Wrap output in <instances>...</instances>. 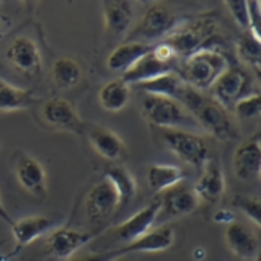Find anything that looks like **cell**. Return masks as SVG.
Returning a JSON list of instances; mask_svg holds the SVG:
<instances>
[{
	"label": "cell",
	"mask_w": 261,
	"mask_h": 261,
	"mask_svg": "<svg viewBox=\"0 0 261 261\" xmlns=\"http://www.w3.org/2000/svg\"><path fill=\"white\" fill-rule=\"evenodd\" d=\"M173 69H175V64L160 61L159 57L153 54V51H150L136 65H133L129 70L122 73L121 80L127 85H136V84H142V82H147V80H152L155 77H160L163 73L175 72Z\"/></svg>",
	"instance_id": "cell-18"
},
{
	"label": "cell",
	"mask_w": 261,
	"mask_h": 261,
	"mask_svg": "<svg viewBox=\"0 0 261 261\" xmlns=\"http://www.w3.org/2000/svg\"><path fill=\"white\" fill-rule=\"evenodd\" d=\"M233 204L256 225L261 224V202L258 198H242V196H239V198H235Z\"/></svg>",
	"instance_id": "cell-32"
},
{
	"label": "cell",
	"mask_w": 261,
	"mask_h": 261,
	"mask_svg": "<svg viewBox=\"0 0 261 261\" xmlns=\"http://www.w3.org/2000/svg\"><path fill=\"white\" fill-rule=\"evenodd\" d=\"M183 178V170L176 165H162V163L159 165V163H153V165L147 168V183L157 193H163L170 190V188L179 185Z\"/></svg>",
	"instance_id": "cell-27"
},
{
	"label": "cell",
	"mask_w": 261,
	"mask_h": 261,
	"mask_svg": "<svg viewBox=\"0 0 261 261\" xmlns=\"http://www.w3.org/2000/svg\"><path fill=\"white\" fill-rule=\"evenodd\" d=\"M193 191L198 196V199H202L207 204H216L222 199L225 193V175L216 160H209L204 165L202 173Z\"/></svg>",
	"instance_id": "cell-17"
},
{
	"label": "cell",
	"mask_w": 261,
	"mask_h": 261,
	"mask_svg": "<svg viewBox=\"0 0 261 261\" xmlns=\"http://www.w3.org/2000/svg\"><path fill=\"white\" fill-rule=\"evenodd\" d=\"M106 31L111 36H124L133 23V4L126 0H108L103 4Z\"/></svg>",
	"instance_id": "cell-20"
},
{
	"label": "cell",
	"mask_w": 261,
	"mask_h": 261,
	"mask_svg": "<svg viewBox=\"0 0 261 261\" xmlns=\"http://www.w3.org/2000/svg\"><path fill=\"white\" fill-rule=\"evenodd\" d=\"M119 209V196L114 186L103 178L98 181L85 198V212L95 224L108 220Z\"/></svg>",
	"instance_id": "cell-8"
},
{
	"label": "cell",
	"mask_w": 261,
	"mask_h": 261,
	"mask_svg": "<svg viewBox=\"0 0 261 261\" xmlns=\"http://www.w3.org/2000/svg\"><path fill=\"white\" fill-rule=\"evenodd\" d=\"M133 87H136L139 90H144L147 95L167 96V98H173V100L178 101V98L185 90L186 84L183 82V79L179 77V73L168 72V73H163V75L155 77L152 80L142 82V84H136Z\"/></svg>",
	"instance_id": "cell-25"
},
{
	"label": "cell",
	"mask_w": 261,
	"mask_h": 261,
	"mask_svg": "<svg viewBox=\"0 0 261 261\" xmlns=\"http://www.w3.org/2000/svg\"><path fill=\"white\" fill-rule=\"evenodd\" d=\"M0 261H4V258H0Z\"/></svg>",
	"instance_id": "cell-40"
},
{
	"label": "cell",
	"mask_w": 261,
	"mask_h": 261,
	"mask_svg": "<svg viewBox=\"0 0 261 261\" xmlns=\"http://www.w3.org/2000/svg\"><path fill=\"white\" fill-rule=\"evenodd\" d=\"M41 116L49 126L73 134H84V122L80 121L73 105L64 98H51L41 108Z\"/></svg>",
	"instance_id": "cell-12"
},
{
	"label": "cell",
	"mask_w": 261,
	"mask_h": 261,
	"mask_svg": "<svg viewBox=\"0 0 261 261\" xmlns=\"http://www.w3.org/2000/svg\"><path fill=\"white\" fill-rule=\"evenodd\" d=\"M235 261H242V259H235Z\"/></svg>",
	"instance_id": "cell-42"
},
{
	"label": "cell",
	"mask_w": 261,
	"mask_h": 261,
	"mask_svg": "<svg viewBox=\"0 0 261 261\" xmlns=\"http://www.w3.org/2000/svg\"><path fill=\"white\" fill-rule=\"evenodd\" d=\"M153 44H144V43H122L119 44L114 51L108 56L106 65L108 69L114 72H122L129 70L133 65H136L144 56H147L152 51Z\"/></svg>",
	"instance_id": "cell-23"
},
{
	"label": "cell",
	"mask_w": 261,
	"mask_h": 261,
	"mask_svg": "<svg viewBox=\"0 0 261 261\" xmlns=\"http://www.w3.org/2000/svg\"><path fill=\"white\" fill-rule=\"evenodd\" d=\"M216 15H201L199 18H194L183 24L181 28H175L163 43H167L173 49L176 57H185V59L202 49L220 51L217 44H222V38L216 35Z\"/></svg>",
	"instance_id": "cell-2"
},
{
	"label": "cell",
	"mask_w": 261,
	"mask_h": 261,
	"mask_svg": "<svg viewBox=\"0 0 261 261\" xmlns=\"http://www.w3.org/2000/svg\"><path fill=\"white\" fill-rule=\"evenodd\" d=\"M261 111V96L259 93H251L235 103V114L240 119H251L259 116Z\"/></svg>",
	"instance_id": "cell-31"
},
{
	"label": "cell",
	"mask_w": 261,
	"mask_h": 261,
	"mask_svg": "<svg viewBox=\"0 0 261 261\" xmlns=\"http://www.w3.org/2000/svg\"><path fill=\"white\" fill-rule=\"evenodd\" d=\"M225 8L232 13L233 20L239 23L243 30H250L248 2H225Z\"/></svg>",
	"instance_id": "cell-33"
},
{
	"label": "cell",
	"mask_w": 261,
	"mask_h": 261,
	"mask_svg": "<svg viewBox=\"0 0 261 261\" xmlns=\"http://www.w3.org/2000/svg\"><path fill=\"white\" fill-rule=\"evenodd\" d=\"M248 15H250V30L248 33L256 39H261V2H248Z\"/></svg>",
	"instance_id": "cell-34"
},
{
	"label": "cell",
	"mask_w": 261,
	"mask_h": 261,
	"mask_svg": "<svg viewBox=\"0 0 261 261\" xmlns=\"http://www.w3.org/2000/svg\"><path fill=\"white\" fill-rule=\"evenodd\" d=\"M142 111L147 121L160 129H198L199 124L185 106L173 98L145 95L142 100Z\"/></svg>",
	"instance_id": "cell-4"
},
{
	"label": "cell",
	"mask_w": 261,
	"mask_h": 261,
	"mask_svg": "<svg viewBox=\"0 0 261 261\" xmlns=\"http://www.w3.org/2000/svg\"><path fill=\"white\" fill-rule=\"evenodd\" d=\"M225 243L242 261L251 258L258 251V239L248 227H245L240 222L228 224L225 230Z\"/></svg>",
	"instance_id": "cell-22"
},
{
	"label": "cell",
	"mask_w": 261,
	"mask_h": 261,
	"mask_svg": "<svg viewBox=\"0 0 261 261\" xmlns=\"http://www.w3.org/2000/svg\"><path fill=\"white\" fill-rule=\"evenodd\" d=\"M175 242V232L173 228L168 225H163L159 228L147 232L144 237L130 242L124 247H121L124 255L129 253H155V251H163L168 250Z\"/></svg>",
	"instance_id": "cell-19"
},
{
	"label": "cell",
	"mask_w": 261,
	"mask_h": 261,
	"mask_svg": "<svg viewBox=\"0 0 261 261\" xmlns=\"http://www.w3.org/2000/svg\"><path fill=\"white\" fill-rule=\"evenodd\" d=\"M105 178L114 186V190L118 191L119 196V209L126 207L127 204L134 199V196L137 193V181L134 175L130 171L119 165V163H114L106 168Z\"/></svg>",
	"instance_id": "cell-24"
},
{
	"label": "cell",
	"mask_w": 261,
	"mask_h": 261,
	"mask_svg": "<svg viewBox=\"0 0 261 261\" xmlns=\"http://www.w3.org/2000/svg\"><path fill=\"white\" fill-rule=\"evenodd\" d=\"M0 247H2V242H0Z\"/></svg>",
	"instance_id": "cell-41"
},
{
	"label": "cell",
	"mask_w": 261,
	"mask_h": 261,
	"mask_svg": "<svg viewBox=\"0 0 261 261\" xmlns=\"http://www.w3.org/2000/svg\"><path fill=\"white\" fill-rule=\"evenodd\" d=\"M124 256L121 248H114V250H108V251H101V253H92V255H85L80 258H73L69 261H113L116 258Z\"/></svg>",
	"instance_id": "cell-35"
},
{
	"label": "cell",
	"mask_w": 261,
	"mask_h": 261,
	"mask_svg": "<svg viewBox=\"0 0 261 261\" xmlns=\"http://www.w3.org/2000/svg\"><path fill=\"white\" fill-rule=\"evenodd\" d=\"M237 53L239 57L248 64L250 67L255 70L256 77H259L261 72V39H256L251 36L250 33H243V35L237 41Z\"/></svg>",
	"instance_id": "cell-30"
},
{
	"label": "cell",
	"mask_w": 261,
	"mask_h": 261,
	"mask_svg": "<svg viewBox=\"0 0 261 261\" xmlns=\"http://www.w3.org/2000/svg\"><path fill=\"white\" fill-rule=\"evenodd\" d=\"M113 261H126V259H124V258H122V256H121V258H116V259H113Z\"/></svg>",
	"instance_id": "cell-38"
},
{
	"label": "cell",
	"mask_w": 261,
	"mask_h": 261,
	"mask_svg": "<svg viewBox=\"0 0 261 261\" xmlns=\"http://www.w3.org/2000/svg\"><path fill=\"white\" fill-rule=\"evenodd\" d=\"M82 79L80 65L70 57H59L53 65V80L59 88H70Z\"/></svg>",
	"instance_id": "cell-29"
},
{
	"label": "cell",
	"mask_w": 261,
	"mask_h": 261,
	"mask_svg": "<svg viewBox=\"0 0 261 261\" xmlns=\"http://www.w3.org/2000/svg\"><path fill=\"white\" fill-rule=\"evenodd\" d=\"M214 222L217 224H232L235 222V214L228 209H220L214 214Z\"/></svg>",
	"instance_id": "cell-36"
},
{
	"label": "cell",
	"mask_w": 261,
	"mask_h": 261,
	"mask_svg": "<svg viewBox=\"0 0 261 261\" xmlns=\"http://www.w3.org/2000/svg\"><path fill=\"white\" fill-rule=\"evenodd\" d=\"M36 101L38 98L31 90L18 88L0 79V111L10 113V111L27 110Z\"/></svg>",
	"instance_id": "cell-26"
},
{
	"label": "cell",
	"mask_w": 261,
	"mask_h": 261,
	"mask_svg": "<svg viewBox=\"0 0 261 261\" xmlns=\"http://www.w3.org/2000/svg\"><path fill=\"white\" fill-rule=\"evenodd\" d=\"M0 219H2L4 220V222L5 224H8V225H13V222H15V220L10 217V214H8V212L5 211V207H4V204H2V199H0Z\"/></svg>",
	"instance_id": "cell-37"
},
{
	"label": "cell",
	"mask_w": 261,
	"mask_h": 261,
	"mask_svg": "<svg viewBox=\"0 0 261 261\" xmlns=\"http://www.w3.org/2000/svg\"><path fill=\"white\" fill-rule=\"evenodd\" d=\"M84 134L88 137L95 152L110 162H119L126 157V144L111 129L98 124H84Z\"/></svg>",
	"instance_id": "cell-15"
},
{
	"label": "cell",
	"mask_w": 261,
	"mask_h": 261,
	"mask_svg": "<svg viewBox=\"0 0 261 261\" xmlns=\"http://www.w3.org/2000/svg\"><path fill=\"white\" fill-rule=\"evenodd\" d=\"M251 77L240 65H228L220 73V77L212 85L214 100L227 108L228 105H235L242 98L251 95Z\"/></svg>",
	"instance_id": "cell-7"
},
{
	"label": "cell",
	"mask_w": 261,
	"mask_h": 261,
	"mask_svg": "<svg viewBox=\"0 0 261 261\" xmlns=\"http://www.w3.org/2000/svg\"><path fill=\"white\" fill-rule=\"evenodd\" d=\"M162 141L178 159L191 167H204L211 160V150L206 142L198 134L181 129H162Z\"/></svg>",
	"instance_id": "cell-6"
},
{
	"label": "cell",
	"mask_w": 261,
	"mask_h": 261,
	"mask_svg": "<svg viewBox=\"0 0 261 261\" xmlns=\"http://www.w3.org/2000/svg\"><path fill=\"white\" fill-rule=\"evenodd\" d=\"M96 237V233L75 230V228H56L49 233L44 243L46 251L56 259H69L73 253H77L82 247H85Z\"/></svg>",
	"instance_id": "cell-10"
},
{
	"label": "cell",
	"mask_w": 261,
	"mask_h": 261,
	"mask_svg": "<svg viewBox=\"0 0 261 261\" xmlns=\"http://www.w3.org/2000/svg\"><path fill=\"white\" fill-rule=\"evenodd\" d=\"M160 211L157 219H170V217H181L194 212L199 206L198 196L190 186L185 185H176L170 190L163 191L160 199Z\"/></svg>",
	"instance_id": "cell-13"
},
{
	"label": "cell",
	"mask_w": 261,
	"mask_h": 261,
	"mask_svg": "<svg viewBox=\"0 0 261 261\" xmlns=\"http://www.w3.org/2000/svg\"><path fill=\"white\" fill-rule=\"evenodd\" d=\"M2 28H4V27H2V21H0V35H2Z\"/></svg>",
	"instance_id": "cell-39"
},
{
	"label": "cell",
	"mask_w": 261,
	"mask_h": 261,
	"mask_svg": "<svg viewBox=\"0 0 261 261\" xmlns=\"http://www.w3.org/2000/svg\"><path fill=\"white\" fill-rule=\"evenodd\" d=\"M176 27V18L170 7L165 4L155 2L147 7L145 13L133 30L126 35L127 43H144L152 44L163 36H168Z\"/></svg>",
	"instance_id": "cell-5"
},
{
	"label": "cell",
	"mask_w": 261,
	"mask_h": 261,
	"mask_svg": "<svg viewBox=\"0 0 261 261\" xmlns=\"http://www.w3.org/2000/svg\"><path fill=\"white\" fill-rule=\"evenodd\" d=\"M129 98H130L129 85L124 84L121 79L108 82L105 87H101L100 93H98V100H100L101 108L111 113H116L124 108Z\"/></svg>",
	"instance_id": "cell-28"
},
{
	"label": "cell",
	"mask_w": 261,
	"mask_h": 261,
	"mask_svg": "<svg viewBox=\"0 0 261 261\" xmlns=\"http://www.w3.org/2000/svg\"><path fill=\"white\" fill-rule=\"evenodd\" d=\"M178 101L196 119L199 127L207 130L217 141L230 142L239 137V127H237L233 118L228 114L227 108H224L212 96L204 95L199 90L186 85Z\"/></svg>",
	"instance_id": "cell-1"
},
{
	"label": "cell",
	"mask_w": 261,
	"mask_h": 261,
	"mask_svg": "<svg viewBox=\"0 0 261 261\" xmlns=\"http://www.w3.org/2000/svg\"><path fill=\"white\" fill-rule=\"evenodd\" d=\"M54 225H56V222L53 219L39 217V216L24 217V219L16 220V222H13V225H12V233L16 242V247L18 248L27 247V245H30L31 242L39 239L41 235L51 232Z\"/></svg>",
	"instance_id": "cell-21"
},
{
	"label": "cell",
	"mask_w": 261,
	"mask_h": 261,
	"mask_svg": "<svg viewBox=\"0 0 261 261\" xmlns=\"http://www.w3.org/2000/svg\"><path fill=\"white\" fill-rule=\"evenodd\" d=\"M5 59L10 65L24 75H36L41 70V53L35 41H31L27 36L15 38L10 44L7 46Z\"/></svg>",
	"instance_id": "cell-11"
},
{
	"label": "cell",
	"mask_w": 261,
	"mask_h": 261,
	"mask_svg": "<svg viewBox=\"0 0 261 261\" xmlns=\"http://www.w3.org/2000/svg\"><path fill=\"white\" fill-rule=\"evenodd\" d=\"M15 176L24 191L35 198H44L47 193L46 170L41 163L27 153H20L15 162Z\"/></svg>",
	"instance_id": "cell-14"
},
{
	"label": "cell",
	"mask_w": 261,
	"mask_h": 261,
	"mask_svg": "<svg viewBox=\"0 0 261 261\" xmlns=\"http://www.w3.org/2000/svg\"><path fill=\"white\" fill-rule=\"evenodd\" d=\"M228 65L230 61L225 53L216 49H202L185 59L183 72L179 77L186 85L202 92L214 85V82Z\"/></svg>",
	"instance_id": "cell-3"
},
{
	"label": "cell",
	"mask_w": 261,
	"mask_h": 261,
	"mask_svg": "<svg viewBox=\"0 0 261 261\" xmlns=\"http://www.w3.org/2000/svg\"><path fill=\"white\" fill-rule=\"evenodd\" d=\"M159 211H160V204L157 199V201L150 202L147 207L136 212V214L133 217H129L126 222L118 225L113 230V235L116 237L119 242H124L126 245L137 240V239H141V237H144L147 232L152 230L153 224L157 222Z\"/></svg>",
	"instance_id": "cell-16"
},
{
	"label": "cell",
	"mask_w": 261,
	"mask_h": 261,
	"mask_svg": "<svg viewBox=\"0 0 261 261\" xmlns=\"http://www.w3.org/2000/svg\"><path fill=\"white\" fill-rule=\"evenodd\" d=\"M233 173L240 181H255L261 173V134L243 141L233 153Z\"/></svg>",
	"instance_id": "cell-9"
}]
</instances>
